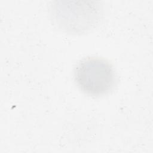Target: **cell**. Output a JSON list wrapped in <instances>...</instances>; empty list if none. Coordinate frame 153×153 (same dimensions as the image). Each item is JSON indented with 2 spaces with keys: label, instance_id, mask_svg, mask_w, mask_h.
Segmentation results:
<instances>
[{
  "label": "cell",
  "instance_id": "obj_2",
  "mask_svg": "<svg viewBox=\"0 0 153 153\" xmlns=\"http://www.w3.org/2000/svg\"><path fill=\"white\" fill-rule=\"evenodd\" d=\"M74 81L84 94L100 97L109 93L116 83V75L112 65L97 57H88L81 60L74 72Z\"/></svg>",
  "mask_w": 153,
  "mask_h": 153
},
{
  "label": "cell",
  "instance_id": "obj_1",
  "mask_svg": "<svg viewBox=\"0 0 153 153\" xmlns=\"http://www.w3.org/2000/svg\"><path fill=\"white\" fill-rule=\"evenodd\" d=\"M51 16L53 22L62 30L81 35L99 25L103 9L96 2L56 1L51 5Z\"/></svg>",
  "mask_w": 153,
  "mask_h": 153
}]
</instances>
